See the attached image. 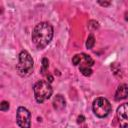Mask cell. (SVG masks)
Returning <instances> with one entry per match:
<instances>
[{
    "label": "cell",
    "mask_w": 128,
    "mask_h": 128,
    "mask_svg": "<svg viewBox=\"0 0 128 128\" xmlns=\"http://www.w3.org/2000/svg\"><path fill=\"white\" fill-rule=\"evenodd\" d=\"M98 3L101 5V6H104V7H108L110 4H111V2L110 1H98Z\"/></svg>",
    "instance_id": "15"
},
{
    "label": "cell",
    "mask_w": 128,
    "mask_h": 128,
    "mask_svg": "<svg viewBox=\"0 0 128 128\" xmlns=\"http://www.w3.org/2000/svg\"><path fill=\"white\" fill-rule=\"evenodd\" d=\"M80 55V61H79V68H83V67H90L93 66L94 64V60L86 54H79Z\"/></svg>",
    "instance_id": "9"
},
{
    "label": "cell",
    "mask_w": 128,
    "mask_h": 128,
    "mask_svg": "<svg viewBox=\"0 0 128 128\" xmlns=\"http://www.w3.org/2000/svg\"><path fill=\"white\" fill-rule=\"evenodd\" d=\"M128 97V86L126 84H120L115 92V100L116 101H120V100H124Z\"/></svg>",
    "instance_id": "7"
},
{
    "label": "cell",
    "mask_w": 128,
    "mask_h": 128,
    "mask_svg": "<svg viewBox=\"0 0 128 128\" xmlns=\"http://www.w3.org/2000/svg\"><path fill=\"white\" fill-rule=\"evenodd\" d=\"M92 108H93L94 114L99 118L107 117L112 110V106H111L110 102L104 97L96 98L93 102Z\"/></svg>",
    "instance_id": "4"
},
{
    "label": "cell",
    "mask_w": 128,
    "mask_h": 128,
    "mask_svg": "<svg viewBox=\"0 0 128 128\" xmlns=\"http://www.w3.org/2000/svg\"><path fill=\"white\" fill-rule=\"evenodd\" d=\"M53 107L57 111H61L66 107V100L62 95H56L53 99Z\"/></svg>",
    "instance_id": "8"
},
{
    "label": "cell",
    "mask_w": 128,
    "mask_h": 128,
    "mask_svg": "<svg viewBox=\"0 0 128 128\" xmlns=\"http://www.w3.org/2000/svg\"><path fill=\"white\" fill-rule=\"evenodd\" d=\"M34 96L38 103H43L48 100L53 93V89L48 81H38L34 85Z\"/></svg>",
    "instance_id": "3"
},
{
    "label": "cell",
    "mask_w": 128,
    "mask_h": 128,
    "mask_svg": "<svg viewBox=\"0 0 128 128\" xmlns=\"http://www.w3.org/2000/svg\"><path fill=\"white\" fill-rule=\"evenodd\" d=\"M33 66H34V62L31 55L25 50L21 51V53L19 54V62L16 66L17 73L21 77L29 76L33 70Z\"/></svg>",
    "instance_id": "2"
},
{
    "label": "cell",
    "mask_w": 128,
    "mask_h": 128,
    "mask_svg": "<svg viewBox=\"0 0 128 128\" xmlns=\"http://www.w3.org/2000/svg\"><path fill=\"white\" fill-rule=\"evenodd\" d=\"M95 44V38H94V35L93 34H90L87 38V41H86V47L88 49H92L93 46Z\"/></svg>",
    "instance_id": "10"
},
{
    "label": "cell",
    "mask_w": 128,
    "mask_h": 128,
    "mask_svg": "<svg viewBox=\"0 0 128 128\" xmlns=\"http://www.w3.org/2000/svg\"><path fill=\"white\" fill-rule=\"evenodd\" d=\"M88 28H89L90 30H96V29L99 28V24H98L97 21L91 20V21L89 22V24H88Z\"/></svg>",
    "instance_id": "12"
},
{
    "label": "cell",
    "mask_w": 128,
    "mask_h": 128,
    "mask_svg": "<svg viewBox=\"0 0 128 128\" xmlns=\"http://www.w3.org/2000/svg\"><path fill=\"white\" fill-rule=\"evenodd\" d=\"M84 120H85L84 116H82V115H81V116H79V117H78V123H82Z\"/></svg>",
    "instance_id": "16"
},
{
    "label": "cell",
    "mask_w": 128,
    "mask_h": 128,
    "mask_svg": "<svg viewBox=\"0 0 128 128\" xmlns=\"http://www.w3.org/2000/svg\"><path fill=\"white\" fill-rule=\"evenodd\" d=\"M9 109V103L7 101H2L0 104V110L1 111H7Z\"/></svg>",
    "instance_id": "14"
},
{
    "label": "cell",
    "mask_w": 128,
    "mask_h": 128,
    "mask_svg": "<svg viewBox=\"0 0 128 128\" xmlns=\"http://www.w3.org/2000/svg\"><path fill=\"white\" fill-rule=\"evenodd\" d=\"M47 79H48V80H47V81H48V82H49V83H51V82H52V81H53V77H52V76H51V75H48V76H47Z\"/></svg>",
    "instance_id": "17"
},
{
    "label": "cell",
    "mask_w": 128,
    "mask_h": 128,
    "mask_svg": "<svg viewBox=\"0 0 128 128\" xmlns=\"http://www.w3.org/2000/svg\"><path fill=\"white\" fill-rule=\"evenodd\" d=\"M48 67H49V61H48V59L47 58H43V60H42V73L43 74L48 69Z\"/></svg>",
    "instance_id": "13"
},
{
    "label": "cell",
    "mask_w": 128,
    "mask_h": 128,
    "mask_svg": "<svg viewBox=\"0 0 128 128\" xmlns=\"http://www.w3.org/2000/svg\"><path fill=\"white\" fill-rule=\"evenodd\" d=\"M17 124L21 128H31V113L25 107H19L16 114Z\"/></svg>",
    "instance_id": "5"
},
{
    "label": "cell",
    "mask_w": 128,
    "mask_h": 128,
    "mask_svg": "<svg viewBox=\"0 0 128 128\" xmlns=\"http://www.w3.org/2000/svg\"><path fill=\"white\" fill-rule=\"evenodd\" d=\"M53 34V27L47 22H41L32 32V42L38 49H43L51 42Z\"/></svg>",
    "instance_id": "1"
},
{
    "label": "cell",
    "mask_w": 128,
    "mask_h": 128,
    "mask_svg": "<svg viewBox=\"0 0 128 128\" xmlns=\"http://www.w3.org/2000/svg\"><path fill=\"white\" fill-rule=\"evenodd\" d=\"M117 118L121 128H128V103H124L118 107Z\"/></svg>",
    "instance_id": "6"
},
{
    "label": "cell",
    "mask_w": 128,
    "mask_h": 128,
    "mask_svg": "<svg viewBox=\"0 0 128 128\" xmlns=\"http://www.w3.org/2000/svg\"><path fill=\"white\" fill-rule=\"evenodd\" d=\"M80 69V72L84 75V76H86V77H88V76H91L92 75V69L90 68V67H83V68H79Z\"/></svg>",
    "instance_id": "11"
}]
</instances>
